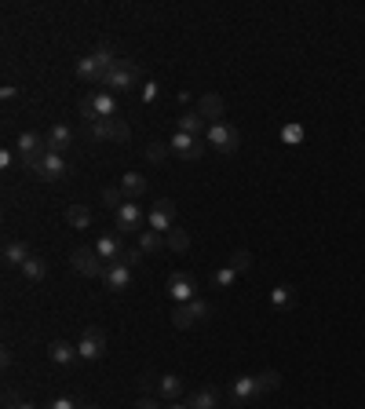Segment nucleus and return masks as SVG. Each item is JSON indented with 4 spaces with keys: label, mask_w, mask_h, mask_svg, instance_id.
I'll use <instances>...</instances> for the list:
<instances>
[{
    "label": "nucleus",
    "mask_w": 365,
    "mask_h": 409,
    "mask_svg": "<svg viewBox=\"0 0 365 409\" xmlns=\"http://www.w3.org/2000/svg\"><path fill=\"white\" fill-rule=\"evenodd\" d=\"M121 66V59L114 55V48H95L92 55H84V59H77V77L88 81V84H99V88H106L110 74Z\"/></svg>",
    "instance_id": "f257e3e1"
},
{
    "label": "nucleus",
    "mask_w": 365,
    "mask_h": 409,
    "mask_svg": "<svg viewBox=\"0 0 365 409\" xmlns=\"http://www.w3.org/2000/svg\"><path fill=\"white\" fill-rule=\"evenodd\" d=\"M208 315H212V303L198 296V300L176 307V311H172V326H176V329H190V326H201Z\"/></svg>",
    "instance_id": "f03ea898"
},
{
    "label": "nucleus",
    "mask_w": 365,
    "mask_h": 409,
    "mask_svg": "<svg viewBox=\"0 0 365 409\" xmlns=\"http://www.w3.org/2000/svg\"><path fill=\"white\" fill-rule=\"evenodd\" d=\"M69 263H74V271L84 274V278H103V271H106V260L95 249H88V245L69 252Z\"/></svg>",
    "instance_id": "7ed1b4c3"
},
{
    "label": "nucleus",
    "mask_w": 365,
    "mask_h": 409,
    "mask_svg": "<svg viewBox=\"0 0 365 409\" xmlns=\"http://www.w3.org/2000/svg\"><path fill=\"white\" fill-rule=\"evenodd\" d=\"M44 153H48V139L44 135H37V132H22L19 135V158H22V165L30 168V172L44 161Z\"/></svg>",
    "instance_id": "20e7f679"
},
{
    "label": "nucleus",
    "mask_w": 365,
    "mask_h": 409,
    "mask_svg": "<svg viewBox=\"0 0 365 409\" xmlns=\"http://www.w3.org/2000/svg\"><path fill=\"white\" fill-rule=\"evenodd\" d=\"M84 135H88L92 143H103V139H114V143H124V139H128V124L117 121V117H106V121L84 124Z\"/></svg>",
    "instance_id": "39448f33"
},
{
    "label": "nucleus",
    "mask_w": 365,
    "mask_h": 409,
    "mask_svg": "<svg viewBox=\"0 0 365 409\" xmlns=\"http://www.w3.org/2000/svg\"><path fill=\"white\" fill-rule=\"evenodd\" d=\"M205 139H208V147H216L219 153H234L237 147H241V135H237V128H234V124H227V121L208 124Z\"/></svg>",
    "instance_id": "423d86ee"
},
{
    "label": "nucleus",
    "mask_w": 365,
    "mask_h": 409,
    "mask_svg": "<svg viewBox=\"0 0 365 409\" xmlns=\"http://www.w3.org/2000/svg\"><path fill=\"white\" fill-rule=\"evenodd\" d=\"M143 223H146V216H143V208H139V201H124L114 212V231L117 234H139Z\"/></svg>",
    "instance_id": "0eeeda50"
},
{
    "label": "nucleus",
    "mask_w": 365,
    "mask_h": 409,
    "mask_svg": "<svg viewBox=\"0 0 365 409\" xmlns=\"http://www.w3.org/2000/svg\"><path fill=\"white\" fill-rule=\"evenodd\" d=\"M106 351H110V340H106V333H103V329H84L80 344H77L80 362H99V358L106 355Z\"/></svg>",
    "instance_id": "6e6552de"
},
{
    "label": "nucleus",
    "mask_w": 365,
    "mask_h": 409,
    "mask_svg": "<svg viewBox=\"0 0 365 409\" xmlns=\"http://www.w3.org/2000/svg\"><path fill=\"white\" fill-rule=\"evenodd\" d=\"M146 227H150V231H158V234H168V231L176 227V201H172V197H161V201L150 208Z\"/></svg>",
    "instance_id": "1a4fd4ad"
},
{
    "label": "nucleus",
    "mask_w": 365,
    "mask_h": 409,
    "mask_svg": "<svg viewBox=\"0 0 365 409\" xmlns=\"http://www.w3.org/2000/svg\"><path fill=\"white\" fill-rule=\"evenodd\" d=\"M260 394H263L260 376L241 373V376H234V380H230V399H234V406H248L252 399H260Z\"/></svg>",
    "instance_id": "9d476101"
},
{
    "label": "nucleus",
    "mask_w": 365,
    "mask_h": 409,
    "mask_svg": "<svg viewBox=\"0 0 365 409\" xmlns=\"http://www.w3.org/2000/svg\"><path fill=\"white\" fill-rule=\"evenodd\" d=\"M135 84H139V66H135L132 59H121V66L110 74L106 88H110V92H132Z\"/></svg>",
    "instance_id": "9b49d317"
},
{
    "label": "nucleus",
    "mask_w": 365,
    "mask_h": 409,
    "mask_svg": "<svg viewBox=\"0 0 365 409\" xmlns=\"http://www.w3.org/2000/svg\"><path fill=\"white\" fill-rule=\"evenodd\" d=\"M168 300H176V303H190V300H198V289H194V278L190 274H168Z\"/></svg>",
    "instance_id": "f8f14e48"
},
{
    "label": "nucleus",
    "mask_w": 365,
    "mask_h": 409,
    "mask_svg": "<svg viewBox=\"0 0 365 409\" xmlns=\"http://www.w3.org/2000/svg\"><path fill=\"white\" fill-rule=\"evenodd\" d=\"M33 176H37V179H44V183L62 179V176H66V158H62V153H55V150H48V153H44V161H40V165L33 168Z\"/></svg>",
    "instance_id": "ddd939ff"
},
{
    "label": "nucleus",
    "mask_w": 365,
    "mask_h": 409,
    "mask_svg": "<svg viewBox=\"0 0 365 409\" xmlns=\"http://www.w3.org/2000/svg\"><path fill=\"white\" fill-rule=\"evenodd\" d=\"M103 285H106L110 292H124V289L132 285V267H124V263H106Z\"/></svg>",
    "instance_id": "4468645a"
},
{
    "label": "nucleus",
    "mask_w": 365,
    "mask_h": 409,
    "mask_svg": "<svg viewBox=\"0 0 365 409\" xmlns=\"http://www.w3.org/2000/svg\"><path fill=\"white\" fill-rule=\"evenodd\" d=\"M168 147H172V153H176V158H182V161H198L201 153H205V147L198 143V139H190V135H182V132H176Z\"/></svg>",
    "instance_id": "2eb2a0df"
},
{
    "label": "nucleus",
    "mask_w": 365,
    "mask_h": 409,
    "mask_svg": "<svg viewBox=\"0 0 365 409\" xmlns=\"http://www.w3.org/2000/svg\"><path fill=\"white\" fill-rule=\"evenodd\" d=\"M198 114H201L208 124H219V121H223V114H227V103H223L219 95L208 92V95H201V99H198Z\"/></svg>",
    "instance_id": "dca6fc26"
},
{
    "label": "nucleus",
    "mask_w": 365,
    "mask_h": 409,
    "mask_svg": "<svg viewBox=\"0 0 365 409\" xmlns=\"http://www.w3.org/2000/svg\"><path fill=\"white\" fill-rule=\"evenodd\" d=\"M44 139H48V150L66 153L69 147H74V128H69V124H51V128L44 132Z\"/></svg>",
    "instance_id": "f3484780"
},
{
    "label": "nucleus",
    "mask_w": 365,
    "mask_h": 409,
    "mask_svg": "<svg viewBox=\"0 0 365 409\" xmlns=\"http://www.w3.org/2000/svg\"><path fill=\"white\" fill-rule=\"evenodd\" d=\"M95 252L106 260V263H117L121 256H124V245H121V237L117 234H103L99 242H95Z\"/></svg>",
    "instance_id": "a211bd4d"
},
{
    "label": "nucleus",
    "mask_w": 365,
    "mask_h": 409,
    "mask_svg": "<svg viewBox=\"0 0 365 409\" xmlns=\"http://www.w3.org/2000/svg\"><path fill=\"white\" fill-rule=\"evenodd\" d=\"M48 355H51V362H55V365H74V362H80V355H77V344H66V340H51Z\"/></svg>",
    "instance_id": "6ab92c4d"
},
{
    "label": "nucleus",
    "mask_w": 365,
    "mask_h": 409,
    "mask_svg": "<svg viewBox=\"0 0 365 409\" xmlns=\"http://www.w3.org/2000/svg\"><path fill=\"white\" fill-rule=\"evenodd\" d=\"M30 256H33L30 245L19 242V237H11V242H4V263H8V267H22Z\"/></svg>",
    "instance_id": "aec40b11"
},
{
    "label": "nucleus",
    "mask_w": 365,
    "mask_h": 409,
    "mask_svg": "<svg viewBox=\"0 0 365 409\" xmlns=\"http://www.w3.org/2000/svg\"><path fill=\"white\" fill-rule=\"evenodd\" d=\"M187 406L190 409H219V391L216 387H198V391H190Z\"/></svg>",
    "instance_id": "412c9836"
},
{
    "label": "nucleus",
    "mask_w": 365,
    "mask_h": 409,
    "mask_svg": "<svg viewBox=\"0 0 365 409\" xmlns=\"http://www.w3.org/2000/svg\"><path fill=\"white\" fill-rule=\"evenodd\" d=\"M146 187H150V183L139 176V172H124V176H121V190L128 194V201H139V197L146 194Z\"/></svg>",
    "instance_id": "4be33fe9"
},
{
    "label": "nucleus",
    "mask_w": 365,
    "mask_h": 409,
    "mask_svg": "<svg viewBox=\"0 0 365 409\" xmlns=\"http://www.w3.org/2000/svg\"><path fill=\"white\" fill-rule=\"evenodd\" d=\"M135 237H139V249H143V256H158V252L164 249V234L150 231V227H146V231H139Z\"/></svg>",
    "instance_id": "5701e85b"
},
{
    "label": "nucleus",
    "mask_w": 365,
    "mask_h": 409,
    "mask_svg": "<svg viewBox=\"0 0 365 409\" xmlns=\"http://www.w3.org/2000/svg\"><path fill=\"white\" fill-rule=\"evenodd\" d=\"M179 132H182V135H190V139H198L201 132H208V128H205V117L198 114V110L182 114V117H179Z\"/></svg>",
    "instance_id": "b1692460"
},
{
    "label": "nucleus",
    "mask_w": 365,
    "mask_h": 409,
    "mask_svg": "<svg viewBox=\"0 0 365 409\" xmlns=\"http://www.w3.org/2000/svg\"><path fill=\"white\" fill-rule=\"evenodd\" d=\"M66 223H69L74 231L92 227V208H88V205H69V208H66Z\"/></svg>",
    "instance_id": "393cba45"
},
{
    "label": "nucleus",
    "mask_w": 365,
    "mask_h": 409,
    "mask_svg": "<svg viewBox=\"0 0 365 409\" xmlns=\"http://www.w3.org/2000/svg\"><path fill=\"white\" fill-rule=\"evenodd\" d=\"M158 394H161V399H168V402H176L179 394H182V380H179L176 373L158 376Z\"/></svg>",
    "instance_id": "a878e982"
},
{
    "label": "nucleus",
    "mask_w": 365,
    "mask_h": 409,
    "mask_svg": "<svg viewBox=\"0 0 365 409\" xmlns=\"http://www.w3.org/2000/svg\"><path fill=\"white\" fill-rule=\"evenodd\" d=\"M19 271H22V278H30V281H44V274H48V263L40 260V256H30V260H26V263L19 267Z\"/></svg>",
    "instance_id": "bb28decb"
},
{
    "label": "nucleus",
    "mask_w": 365,
    "mask_h": 409,
    "mask_svg": "<svg viewBox=\"0 0 365 409\" xmlns=\"http://www.w3.org/2000/svg\"><path fill=\"white\" fill-rule=\"evenodd\" d=\"M164 245L172 249V252H187L190 249V237H187V231H182V227H172V231L164 234Z\"/></svg>",
    "instance_id": "cd10ccee"
},
{
    "label": "nucleus",
    "mask_w": 365,
    "mask_h": 409,
    "mask_svg": "<svg viewBox=\"0 0 365 409\" xmlns=\"http://www.w3.org/2000/svg\"><path fill=\"white\" fill-rule=\"evenodd\" d=\"M271 303L274 307H292V303H296V289H292V285H278L271 292Z\"/></svg>",
    "instance_id": "c85d7f7f"
},
{
    "label": "nucleus",
    "mask_w": 365,
    "mask_h": 409,
    "mask_svg": "<svg viewBox=\"0 0 365 409\" xmlns=\"http://www.w3.org/2000/svg\"><path fill=\"white\" fill-rule=\"evenodd\" d=\"M234 281H237V271H234L230 263H227V267H219V271L212 274V285H216V289H230Z\"/></svg>",
    "instance_id": "c756f323"
},
{
    "label": "nucleus",
    "mask_w": 365,
    "mask_h": 409,
    "mask_svg": "<svg viewBox=\"0 0 365 409\" xmlns=\"http://www.w3.org/2000/svg\"><path fill=\"white\" fill-rule=\"evenodd\" d=\"M103 201H106V205L117 212V208H121L124 201H128V194H124L121 187H103Z\"/></svg>",
    "instance_id": "7c9ffc66"
},
{
    "label": "nucleus",
    "mask_w": 365,
    "mask_h": 409,
    "mask_svg": "<svg viewBox=\"0 0 365 409\" xmlns=\"http://www.w3.org/2000/svg\"><path fill=\"white\" fill-rule=\"evenodd\" d=\"M230 267H234V271H237V274H245V271H248V267H252V252H245V249H237V252H234V256H230Z\"/></svg>",
    "instance_id": "2f4dec72"
},
{
    "label": "nucleus",
    "mask_w": 365,
    "mask_h": 409,
    "mask_svg": "<svg viewBox=\"0 0 365 409\" xmlns=\"http://www.w3.org/2000/svg\"><path fill=\"white\" fill-rule=\"evenodd\" d=\"M260 387L263 391H278V387H282V373H274V369L260 373Z\"/></svg>",
    "instance_id": "473e14b6"
},
{
    "label": "nucleus",
    "mask_w": 365,
    "mask_h": 409,
    "mask_svg": "<svg viewBox=\"0 0 365 409\" xmlns=\"http://www.w3.org/2000/svg\"><path fill=\"white\" fill-rule=\"evenodd\" d=\"M282 139H285L289 147H300V143H303V128H300V124H285V128H282Z\"/></svg>",
    "instance_id": "72a5a7b5"
},
{
    "label": "nucleus",
    "mask_w": 365,
    "mask_h": 409,
    "mask_svg": "<svg viewBox=\"0 0 365 409\" xmlns=\"http://www.w3.org/2000/svg\"><path fill=\"white\" fill-rule=\"evenodd\" d=\"M168 150H172V147H164V143H150V147H146V161H153V165H161Z\"/></svg>",
    "instance_id": "f704fd0d"
},
{
    "label": "nucleus",
    "mask_w": 365,
    "mask_h": 409,
    "mask_svg": "<svg viewBox=\"0 0 365 409\" xmlns=\"http://www.w3.org/2000/svg\"><path fill=\"white\" fill-rule=\"evenodd\" d=\"M139 260H143V249H139V245H135V249H124V256H121L117 263H124V267H135Z\"/></svg>",
    "instance_id": "c9c22d12"
},
{
    "label": "nucleus",
    "mask_w": 365,
    "mask_h": 409,
    "mask_svg": "<svg viewBox=\"0 0 365 409\" xmlns=\"http://www.w3.org/2000/svg\"><path fill=\"white\" fill-rule=\"evenodd\" d=\"M4 402H8V409H37L33 402H19V399H15V394H11V391L4 394Z\"/></svg>",
    "instance_id": "e433bc0d"
},
{
    "label": "nucleus",
    "mask_w": 365,
    "mask_h": 409,
    "mask_svg": "<svg viewBox=\"0 0 365 409\" xmlns=\"http://www.w3.org/2000/svg\"><path fill=\"white\" fill-rule=\"evenodd\" d=\"M153 99H158V84L146 81V84H143V103H153Z\"/></svg>",
    "instance_id": "4c0bfd02"
},
{
    "label": "nucleus",
    "mask_w": 365,
    "mask_h": 409,
    "mask_svg": "<svg viewBox=\"0 0 365 409\" xmlns=\"http://www.w3.org/2000/svg\"><path fill=\"white\" fill-rule=\"evenodd\" d=\"M139 387H143V391H158V376H139Z\"/></svg>",
    "instance_id": "58836bf2"
},
{
    "label": "nucleus",
    "mask_w": 365,
    "mask_h": 409,
    "mask_svg": "<svg viewBox=\"0 0 365 409\" xmlns=\"http://www.w3.org/2000/svg\"><path fill=\"white\" fill-rule=\"evenodd\" d=\"M48 409H80V406H77L74 399H55V402H51Z\"/></svg>",
    "instance_id": "ea45409f"
},
{
    "label": "nucleus",
    "mask_w": 365,
    "mask_h": 409,
    "mask_svg": "<svg viewBox=\"0 0 365 409\" xmlns=\"http://www.w3.org/2000/svg\"><path fill=\"white\" fill-rule=\"evenodd\" d=\"M11 161H15V150H0V168H11Z\"/></svg>",
    "instance_id": "a19ab883"
},
{
    "label": "nucleus",
    "mask_w": 365,
    "mask_h": 409,
    "mask_svg": "<svg viewBox=\"0 0 365 409\" xmlns=\"http://www.w3.org/2000/svg\"><path fill=\"white\" fill-rule=\"evenodd\" d=\"M135 409H161V406L153 402V399H139V402H135Z\"/></svg>",
    "instance_id": "79ce46f5"
},
{
    "label": "nucleus",
    "mask_w": 365,
    "mask_h": 409,
    "mask_svg": "<svg viewBox=\"0 0 365 409\" xmlns=\"http://www.w3.org/2000/svg\"><path fill=\"white\" fill-rule=\"evenodd\" d=\"M0 95H4V99H15L19 88H15V84H4V88H0Z\"/></svg>",
    "instance_id": "37998d69"
},
{
    "label": "nucleus",
    "mask_w": 365,
    "mask_h": 409,
    "mask_svg": "<svg viewBox=\"0 0 365 409\" xmlns=\"http://www.w3.org/2000/svg\"><path fill=\"white\" fill-rule=\"evenodd\" d=\"M168 409H190L187 402H168Z\"/></svg>",
    "instance_id": "c03bdc74"
},
{
    "label": "nucleus",
    "mask_w": 365,
    "mask_h": 409,
    "mask_svg": "<svg viewBox=\"0 0 365 409\" xmlns=\"http://www.w3.org/2000/svg\"><path fill=\"white\" fill-rule=\"evenodd\" d=\"M80 409H99V406H80Z\"/></svg>",
    "instance_id": "a18cd8bd"
}]
</instances>
